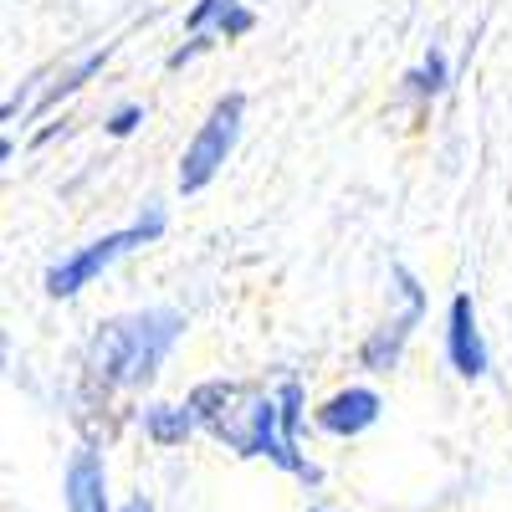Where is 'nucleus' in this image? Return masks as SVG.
<instances>
[{"instance_id":"nucleus-4","label":"nucleus","mask_w":512,"mask_h":512,"mask_svg":"<svg viewBox=\"0 0 512 512\" xmlns=\"http://www.w3.org/2000/svg\"><path fill=\"white\" fill-rule=\"evenodd\" d=\"M241 123H246V93H221L210 103L205 123L195 128V139L185 144V159H180V195H200L221 175V164L231 159L241 139Z\"/></svg>"},{"instance_id":"nucleus-14","label":"nucleus","mask_w":512,"mask_h":512,"mask_svg":"<svg viewBox=\"0 0 512 512\" xmlns=\"http://www.w3.org/2000/svg\"><path fill=\"white\" fill-rule=\"evenodd\" d=\"M251 26H256V11L241 0V6H231V11L216 21V36H221V41H236V36H246Z\"/></svg>"},{"instance_id":"nucleus-16","label":"nucleus","mask_w":512,"mask_h":512,"mask_svg":"<svg viewBox=\"0 0 512 512\" xmlns=\"http://www.w3.org/2000/svg\"><path fill=\"white\" fill-rule=\"evenodd\" d=\"M118 512H159V507H154V497H144V492H139V497H128Z\"/></svg>"},{"instance_id":"nucleus-1","label":"nucleus","mask_w":512,"mask_h":512,"mask_svg":"<svg viewBox=\"0 0 512 512\" xmlns=\"http://www.w3.org/2000/svg\"><path fill=\"white\" fill-rule=\"evenodd\" d=\"M185 405L195 410L200 431L231 446L236 456H267L272 466H282L287 477L308 482V487L323 482L318 466L297 446H287L277 390H262V384H246V379H205L185 395Z\"/></svg>"},{"instance_id":"nucleus-12","label":"nucleus","mask_w":512,"mask_h":512,"mask_svg":"<svg viewBox=\"0 0 512 512\" xmlns=\"http://www.w3.org/2000/svg\"><path fill=\"white\" fill-rule=\"evenodd\" d=\"M231 6H241V0H195L190 16H185V31H190V36H200V31H216V21H221Z\"/></svg>"},{"instance_id":"nucleus-2","label":"nucleus","mask_w":512,"mask_h":512,"mask_svg":"<svg viewBox=\"0 0 512 512\" xmlns=\"http://www.w3.org/2000/svg\"><path fill=\"white\" fill-rule=\"evenodd\" d=\"M185 313L180 308H139V313H118L108 318L93 344H88V374L103 390H139L159 374L169 349L185 338Z\"/></svg>"},{"instance_id":"nucleus-10","label":"nucleus","mask_w":512,"mask_h":512,"mask_svg":"<svg viewBox=\"0 0 512 512\" xmlns=\"http://www.w3.org/2000/svg\"><path fill=\"white\" fill-rule=\"evenodd\" d=\"M108 57H113V47H98V52H88V57H82V62H77L72 72H62V82H52V88L36 98V113L57 108V103H62V98H72L77 88H88V82H93V77L103 72V62H108Z\"/></svg>"},{"instance_id":"nucleus-6","label":"nucleus","mask_w":512,"mask_h":512,"mask_svg":"<svg viewBox=\"0 0 512 512\" xmlns=\"http://www.w3.org/2000/svg\"><path fill=\"white\" fill-rule=\"evenodd\" d=\"M446 359H451V369L461 379H487V369H492L487 333H482L472 292H456L451 308H446Z\"/></svg>"},{"instance_id":"nucleus-17","label":"nucleus","mask_w":512,"mask_h":512,"mask_svg":"<svg viewBox=\"0 0 512 512\" xmlns=\"http://www.w3.org/2000/svg\"><path fill=\"white\" fill-rule=\"evenodd\" d=\"M313 512H323V507H313Z\"/></svg>"},{"instance_id":"nucleus-3","label":"nucleus","mask_w":512,"mask_h":512,"mask_svg":"<svg viewBox=\"0 0 512 512\" xmlns=\"http://www.w3.org/2000/svg\"><path fill=\"white\" fill-rule=\"evenodd\" d=\"M164 205H144V216L139 221H128L123 231H108V236H98V241H88V246H77L72 256H62V262L47 272V297H77L82 287H93L108 267H118L128 251H139V246H149V241H159L164 236Z\"/></svg>"},{"instance_id":"nucleus-7","label":"nucleus","mask_w":512,"mask_h":512,"mask_svg":"<svg viewBox=\"0 0 512 512\" xmlns=\"http://www.w3.org/2000/svg\"><path fill=\"white\" fill-rule=\"evenodd\" d=\"M379 415H384V395L374 390V384H344V390H333V395L313 410L318 431H323V436H338V441L364 436L369 425H379Z\"/></svg>"},{"instance_id":"nucleus-9","label":"nucleus","mask_w":512,"mask_h":512,"mask_svg":"<svg viewBox=\"0 0 512 512\" xmlns=\"http://www.w3.org/2000/svg\"><path fill=\"white\" fill-rule=\"evenodd\" d=\"M144 436L159 446V451H175V446H185L195 431H200V420H195V410L190 405H169V400H154V405H144Z\"/></svg>"},{"instance_id":"nucleus-13","label":"nucleus","mask_w":512,"mask_h":512,"mask_svg":"<svg viewBox=\"0 0 512 512\" xmlns=\"http://www.w3.org/2000/svg\"><path fill=\"white\" fill-rule=\"evenodd\" d=\"M139 123H144V103H123V108H113V113L103 118L108 139H128V134H134Z\"/></svg>"},{"instance_id":"nucleus-8","label":"nucleus","mask_w":512,"mask_h":512,"mask_svg":"<svg viewBox=\"0 0 512 512\" xmlns=\"http://www.w3.org/2000/svg\"><path fill=\"white\" fill-rule=\"evenodd\" d=\"M62 507H67V512H113V507H108V466H103V451L77 446V451L67 456Z\"/></svg>"},{"instance_id":"nucleus-11","label":"nucleus","mask_w":512,"mask_h":512,"mask_svg":"<svg viewBox=\"0 0 512 512\" xmlns=\"http://www.w3.org/2000/svg\"><path fill=\"white\" fill-rule=\"evenodd\" d=\"M410 82V93H420V98H436V93H446V82H451V62H446V52H425L420 57V67L405 77Z\"/></svg>"},{"instance_id":"nucleus-5","label":"nucleus","mask_w":512,"mask_h":512,"mask_svg":"<svg viewBox=\"0 0 512 512\" xmlns=\"http://www.w3.org/2000/svg\"><path fill=\"white\" fill-rule=\"evenodd\" d=\"M390 277H395V292H400V313L390 318V323H379L364 344H359V364L369 369V374H390V369H400V359H405V344H410V333H415V323L425 318V287L415 282V272L410 267H390Z\"/></svg>"},{"instance_id":"nucleus-15","label":"nucleus","mask_w":512,"mask_h":512,"mask_svg":"<svg viewBox=\"0 0 512 512\" xmlns=\"http://www.w3.org/2000/svg\"><path fill=\"white\" fill-rule=\"evenodd\" d=\"M216 41H221L216 31H200V36H190V41H185L180 52H169V62H164V67H169V72H180V67H190L200 52H210V47H216Z\"/></svg>"}]
</instances>
